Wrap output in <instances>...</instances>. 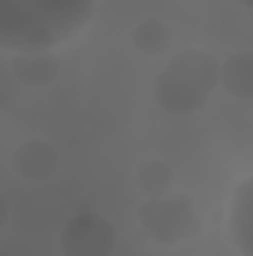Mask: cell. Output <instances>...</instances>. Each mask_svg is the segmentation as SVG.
I'll list each match as a JSON object with an SVG mask.
<instances>
[{"instance_id":"8","label":"cell","mask_w":253,"mask_h":256,"mask_svg":"<svg viewBox=\"0 0 253 256\" xmlns=\"http://www.w3.org/2000/svg\"><path fill=\"white\" fill-rule=\"evenodd\" d=\"M220 84L242 102L250 98V90H253V60H250V51H238L232 54L226 63H220Z\"/></svg>"},{"instance_id":"6","label":"cell","mask_w":253,"mask_h":256,"mask_svg":"<svg viewBox=\"0 0 253 256\" xmlns=\"http://www.w3.org/2000/svg\"><path fill=\"white\" fill-rule=\"evenodd\" d=\"M12 72L21 84L27 86H48L57 72H60V63L48 54V51H30V54H15L12 60Z\"/></svg>"},{"instance_id":"9","label":"cell","mask_w":253,"mask_h":256,"mask_svg":"<svg viewBox=\"0 0 253 256\" xmlns=\"http://www.w3.org/2000/svg\"><path fill=\"white\" fill-rule=\"evenodd\" d=\"M170 39H173V33H170V27H167L161 18H146V21H140V24L134 27V33H131L134 48H137L140 54H146V57L164 54V51L170 48Z\"/></svg>"},{"instance_id":"5","label":"cell","mask_w":253,"mask_h":256,"mask_svg":"<svg viewBox=\"0 0 253 256\" xmlns=\"http://www.w3.org/2000/svg\"><path fill=\"white\" fill-rule=\"evenodd\" d=\"M12 167H15V170L21 173V179H27V182H45V179H51V176L57 173L60 155H57V149H54L48 140L33 137V140H24V143L15 149Z\"/></svg>"},{"instance_id":"7","label":"cell","mask_w":253,"mask_h":256,"mask_svg":"<svg viewBox=\"0 0 253 256\" xmlns=\"http://www.w3.org/2000/svg\"><path fill=\"white\" fill-rule=\"evenodd\" d=\"M230 236L242 256H250V182H242L230 208Z\"/></svg>"},{"instance_id":"10","label":"cell","mask_w":253,"mask_h":256,"mask_svg":"<svg viewBox=\"0 0 253 256\" xmlns=\"http://www.w3.org/2000/svg\"><path fill=\"white\" fill-rule=\"evenodd\" d=\"M137 185H140V191L149 194V196H161V194L170 191V185H173V170L164 164V161H158V158H149V161H140L137 164Z\"/></svg>"},{"instance_id":"3","label":"cell","mask_w":253,"mask_h":256,"mask_svg":"<svg viewBox=\"0 0 253 256\" xmlns=\"http://www.w3.org/2000/svg\"><path fill=\"white\" fill-rule=\"evenodd\" d=\"M140 220H143L146 232L161 244H176V242L188 238L196 226L190 196H179V194L149 196V202L140 208Z\"/></svg>"},{"instance_id":"4","label":"cell","mask_w":253,"mask_h":256,"mask_svg":"<svg viewBox=\"0 0 253 256\" xmlns=\"http://www.w3.org/2000/svg\"><path fill=\"white\" fill-rule=\"evenodd\" d=\"M116 232L98 214H78L63 232V256H114Z\"/></svg>"},{"instance_id":"2","label":"cell","mask_w":253,"mask_h":256,"mask_svg":"<svg viewBox=\"0 0 253 256\" xmlns=\"http://www.w3.org/2000/svg\"><path fill=\"white\" fill-rule=\"evenodd\" d=\"M218 84L220 63L208 51L188 48L170 57L161 74L155 78V98L170 114H194L212 98Z\"/></svg>"},{"instance_id":"12","label":"cell","mask_w":253,"mask_h":256,"mask_svg":"<svg viewBox=\"0 0 253 256\" xmlns=\"http://www.w3.org/2000/svg\"><path fill=\"white\" fill-rule=\"evenodd\" d=\"M242 3H244V6H248V3H250V0H242Z\"/></svg>"},{"instance_id":"1","label":"cell","mask_w":253,"mask_h":256,"mask_svg":"<svg viewBox=\"0 0 253 256\" xmlns=\"http://www.w3.org/2000/svg\"><path fill=\"white\" fill-rule=\"evenodd\" d=\"M96 0H0V48L48 51L74 39L92 18Z\"/></svg>"},{"instance_id":"11","label":"cell","mask_w":253,"mask_h":256,"mask_svg":"<svg viewBox=\"0 0 253 256\" xmlns=\"http://www.w3.org/2000/svg\"><path fill=\"white\" fill-rule=\"evenodd\" d=\"M6 218H9V202H6V196L0 194V226L6 224Z\"/></svg>"}]
</instances>
